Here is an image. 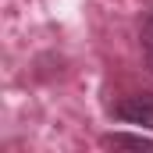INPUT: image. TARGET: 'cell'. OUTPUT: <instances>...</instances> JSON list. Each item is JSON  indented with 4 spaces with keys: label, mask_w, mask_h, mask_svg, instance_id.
I'll return each instance as SVG.
<instances>
[{
    "label": "cell",
    "mask_w": 153,
    "mask_h": 153,
    "mask_svg": "<svg viewBox=\"0 0 153 153\" xmlns=\"http://www.w3.org/2000/svg\"><path fill=\"white\" fill-rule=\"evenodd\" d=\"M111 114L125 125H135V128H150L153 132V93H132L125 100H117L111 107Z\"/></svg>",
    "instance_id": "6da1fadb"
},
{
    "label": "cell",
    "mask_w": 153,
    "mask_h": 153,
    "mask_svg": "<svg viewBox=\"0 0 153 153\" xmlns=\"http://www.w3.org/2000/svg\"><path fill=\"white\" fill-rule=\"evenodd\" d=\"M103 146H128V150H150L153 153V139L128 135V132H111V135H103Z\"/></svg>",
    "instance_id": "7a4b0ae2"
},
{
    "label": "cell",
    "mask_w": 153,
    "mask_h": 153,
    "mask_svg": "<svg viewBox=\"0 0 153 153\" xmlns=\"http://www.w3.org/2000/svg\"><path fill=\"white\" fill-rule=\"evenodd\" d=\"M139 43H143V57L150 61V68H153V11L146 14V22H143V36H139Z\"/></svg>",
    "instance_id": "3957f363"
}]
</instances>
